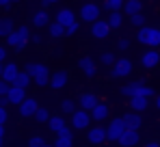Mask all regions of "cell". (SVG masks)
I'll return each instance as SVG.
<instances>
[{
    "mask_svg": "<svg viewBox=\"0 0 160 147\" xmlns=\"http://www.w3.org/2000/svg\"><path fill=\"white\" fill-rule=\"evenodd\" d=\"M56 2H61V0H41L43 9H46V7H50V4H56Z\"/></svg>",
    "mask_w": 160,
    "mask_h": 147,
    "instance_id": "7bdbcfd3",
    "label": "cell"
},
{
    "mask_svg": "<svg viewBox=\"0 0 160 147\" xmlns=\"http://www.w3.org/2000/svg\"><path fill=\"white\" fill-rule=\"evenodd\" d=\"M15 2H20V0H11V4H15Z\"/></svg>",
    "mask_w": 160,
    "mask_h": 147,
    "instance_id": "816d5d0a",
    "label": "cell"
},
{
    "mask_svg": "<svg viewBox=\"0 0 160 147\" xmlns=\"http://www.w3.org/2000/svg\"><path fill=\"white\" fill-rule=\"evenodd\" d=\"M9 89H11V84H9L7 80H2V78H0V98H2V95H7V93H9Z\"/></svg>",
    "mask_w": 160,
    "mask_h": 147,
    "instance_id": "8d00e7d4",
    "label": "cell"
},
{
    "mask_svg": "<svg viewBox=\"0 0 160 147\" xmlns=\"http://www.w3.org/2000/svg\"><path fill=\"white\" fill-rule=\"evenodd\" d=\"M76 106H78V104H76L72 98H65L63 102H61V110H63V115H74V113L78 110Z\"/></svg>",
    "mask_w": 160,
    "mask_h": 147,
    "instance_id": "83f0119b",
    "label": "cell"
},
{
    "mask_svg": "<svg viewBox=\"0 0 160 147\" xmlns=\"http://www.w3.org/2000/svg\"><path fill=\"white\" fill-rule=\"evenodd\" d=\"M145 147H160V143H158V141H147Z\"/></svg>",
    "mask_w": 160,
    "mask_h": 147,
    "instance_id": "bcb514c9",
    "label": "cell"
},
{
    "mask_svg": "<svg viewBox=\"0 0 160 147\" xmlns=\"http://www.w3.org/2000/svg\"><path fill=\"white\" fill-rule=\"evenodd\" d=\"M54 20H56L58 24H63L65 28H67V26H72L74 22H78L76 13H74L72 9H67V7H65V9H58V11H56V15H54Z\"/></svg>",
    "mask_w": 160,
    "mask_h": 147,
    "instance_id": "7c38bea8",
    "label": "cell"
},
{
    "mask_svg": "<svg viewBox=\"0 0 160 147\" xmlns=\"http://www.w3.org/2000/svg\"><path fill=\"white\" fill-rule=\"evenodd\" d=\"M48 35H50V39H61L63 35H65V26L58 24L56 20L48 24Z\"/></svg>",
    "mask_w": 160,
    "mask_h": 147,
    "instance_id": "484cf974",
    "label": "cell"
},
{
    "mask_svg": "<svg viewBox=\"0 0 160 147\" xmlns=\"http://www.w3.org/2000/svg\"><path fill=\"white\" fill-rule=\"evenodd\" d=\"M30 82H32V78L28 76L26 69H22V72L18 74V78H15V82H13V84H15V87H22V89H28V84H30Z\"/></svg>",
    "mask_w": 160,
    "mask_h": 147,
    "instance_id": "f1b7e54d",
    "label": "cell"
},
{
    "mask_svg": "<svg viewBox=\"0 0 160 147\" xmlns=\"http://www.w3.org/2000/svg\"><path fill=\"white\" fill-rule=\"evenodd\" d=\"M50 24V13L46 11V9H39L35 15H32V26L35 28H43V26Z\"/></svg>",
    "mask_w": 160,
    "mask_h": 147,
    "instance_id": "7402d4cb",
    "label": "cell"
},
{
    "mask_svg": "<svg viewBox=\"0 0 160 147\" xmlns=\"http://www.w3.org/2000/svg\"><path fill=\"white\" fill-rule=\"evenodd\" d=\"M100 13H102V9H100L95 2H84V4L80 7L78 18L82 22H87V24H93V22L100 20Z\"/></svg>",
    "mask_w": 160,
    "mask_h": 147,
    "instance_id": "5b68a950",
    "label": "cell"
},
{
    "mask_svg": "<svg viewBox=\"0 0 160 147\" xmlns=\"http://www.w3.org/2000/svg\"><path fill=\"white\" fill-rule=\"evenodd\" d=\"M128 128H126V121H123V117H117V119H110L106 125V136L108 141H119V136L126 132Z\"/></svg>",
    "mask_w": 160,
    "mask_h": 147,
    "instance_id": "8992f818",
    "label": "cell"
},
{
    "mask_svg": "<svg viewBox=\"0 0 160 147\" xmlns=\"http://www.w3.org/2000/svg\"><path fill=\"white\" fill-rule=\"evenodd\" d=\"M35 119H37V121H41V123H48V121H50V113H48L46 108H41V106H39V108H37V113H35Z\"/></svg>",
    "mask_w": 160,
    "mask_h": 147,
    "instance_id": "e575fe53",
    "label": "cell"
},
{
    "mask_svg": "<svg viewBox=\"0 0 160 147\" xmlns=\"http://www.w3.org/2000/svg\"><path fill=\"white\" fill-rule=\"evenodd\" d=\"M28 39H30V30H28V26H20V28H15V30L7 37V46L13 48L15 52H22V50L26 48Z\"/></svg>",
    "mask_w": 160,
    "mask_h": 147,
    "instance_id": "277c9868",
    "label": "cell"
},
{
    "mask_svg": "<svg viewBox=\"0 0 160 147\" xmlns=\"http://www.w3.org/2000/svg\"><path fill=\"white\" fill-rule=\"evenodd\" d=\"M46 145V141H43V136H39V134H35L30 141H28V147H43Z\"/></svg>",
    "mask_w": 160,
    "mask_h": 147,
    "instance_id": "d590c367",
    "label": "cell"
},
{
    "mask_svg": "<svg viewBox=\"0 0 160 147\" xmlns=\"http://www.w3.org/2000/svg\"><path fill=\"white\" fill-rule=\"evenodd\" d=\"M117 143H119V147H134L138 143V130H126Z\"/></svg>",
    "mask_w": 160,
    "mask_h": 147,
    "instance_id": "2e32d148",
    "label": "cell"
},
{
    "mask_svg": "<svg viewBox=\"0 0 160 147\" xmlns=\"http://www.w3.org/2000/svg\"><path fill=\"white\" fill-rule=\"evenodd\" d=\"M141 65L145 69H154L160 65V52L158 48H147L143 54H141Z\"/></svg>",
    "mask_w": 160,
    "mask_h": 147,
    "instance_id": "9c48e42d",
    "label": "cell"
},
{
    "mask_svg": "<svg viewBox=\"0 0 160 147\" xmlns=\"http://www.w3.org/2000/svg\"><path fill=\"white\" fill-rule=\"evenodd\" d=\"M20 72H22V69L18 67V63H4V74H2V80H7L9 84H13Z\"/></svg>",
    "mask_w": 160,
    "mask_h": 147,
    "instance_id": "ffe728a7",
    "label": "cell"
},
{
    "mask_svg": "<svg viewBox=\"0 0 160 147\" xmlns=\"http://www.w3.org/2000/svg\"><path fill=\"white\" fill-rule=\"evenodd\" d=\"M132 74V61L130 58H117L115 61V65L110 67V76L112 78H126V76H130Z\"/></svg>",
    "mask_w": 160,
    "mask_h": 147,
    "instance_id": "52a82bcc",
    "label": "cell"
},
{
    "mask_svg": "<svg viewBox=\"0 0 160 147\" xmlns=\"http://www.w3.org/2000/svg\"><path fill=\"white\" fill-rule=\"evenodd\" d=\"M110 30H112V28L108 24V20H102V18L91 24V35H93L95 39H106L108 35H110Z\"/></svg>",
    "mask_w": 160,
    "mask_h": 147,
    "instance_id": "30bf717a",
    "label": "cell"
},
{
    "mask_svg": "<svg viewBox=\"0 0 160 147\" xmlns=\"http://www.w3.org/2000/svg\"><path fill=\"white\" fill-rule=\"evenodd\" d=\"M2 74H4V63H0V78H2Z\"/></svg>",
    "mask_w": 160,
    "mask_h": 147,
    "instance_id": "c3c4849f",
    "label": "cell"
},
{
    "mask_svg": "<svg viewBox=\"0 0 160 147\" xmlns=\"http://www.w3.org/2000/svg\"><path fill=\"white\" fill-rule=\"evenodd\" d=\"M130 22H132L136 28H143V26H147V18H145V13H136L130 18Z\"/></svg>",
    "mask_w": 160,
    "mask_h": 147,
    "instance_id": "836d02e7",
    "label": "cell"
},
{
    "mask_svg": "<svg viewBox=\"0 0 160 147\" xmlns=\"http://www.w3.org/2000/svg\"><path fill=\"white\" fill-rule=\"evenodd\" d=\"M91 121H93V117H91L89 110L78 108V110L72 115V128H74V130H89V123Z\"/></svg>",
    "mask_w": 160,
    "mask_h": 147,
    "instance_id": "ba28073f",
    "label": "cell"
},
{
    "mask_svg": "<svg viewBox=\"0 0 160 147\" xmlns=\"http://www.w3.org/2000/svg\"><path fill=\"white\" fill-rule=\"evenodd\" d=\"M108 24H110V28H119V26L123 24V13L121 11H112V13H108Z\"/></svg>",
    "mask_w": 160,
    "mask_h": 147,
    "instance_id": "f546056e",
    "label": "cell"
},
{
    "mask_svg": "<svg viewBox=\"0 0 160 147\" xmlns=\"http://www.w3.org/2000/svg\"><path fill=\"white\" fill-rule=\"evenodd\" d=\"M72 145H74V139H72V136L56 134V139H54V147H72Z\"/></svg>",
    "mask_w": 160,
    "mask_h": 147,
    "instance_id": "1f68e13d",
    "label": "cell"
},
{
    "mask_svg": "<svg viewBox=\"0 0 160 147\" xmlns=\"http://www.w3.org/2000/svg\"><path fill=\"white\" fill-rule=\"evenodd\" d=\"M115 61H117V56H115L112 52H102V54H100V63L106 65V67H112Z\"/></svg>",
    "mask_w": 160,
    "mask_h": 147,
    "instance_id": "d6a6232c",
    "label": "cell"
},
{
    "mask_svg": "<svg viewBox=\"0 0 160 147\" xmlns=\"http://www.w3.org/2000/svg\"><path fill=\"white\" fill-rule=\"evenodd\" d=\"M123 4H126V0H104V9H106L108 13H112V11H121Z\"/></svg>",
    "mask_w": 160,
    "mask_h": 147,
    "instance_id": "4dcf8cb0",
    "label": "cell"
},
{
    "mask_svg": "<svg viewBox=\"0 0 160 147\" xmlns=\"http://www.w3.org/2000/svg\"><path fill=\"white\" fill-rule=\"evenodd\" d=\"M11 7V0H0V9H9Z\"/></svg>",
    "mask_w": 160,
    "mask_h": 147,
    "instance_id": "f6af8a7d",
    "label": "cell"
},
{
    "mask_svg": "<svg viewBox=\"0 0 160 147\" xmlns=\"http://www.w3.org/2000/svg\"><path fill=\"white\" fill-rule=\"evenodd\" d=\"M147 106H149V99L147 98H138V95L130 98V108L134 113H143V110H147Z\"/></svg>",
    "mask_w": 160,
    "mask_h": 147,
    "instance_id": "d4e9b609",
    "label": "cell"
},
{
    "mask_svg": "<svg viewBox=\"0 0 160 147\" xmlns=\"http://www.w3.org/2000/svg\"><path fill=\"white\" fill-rule=\"evenodd\" d=\"M43 147H54V145H48V143H46V145H43Z\"/></svg>",
    "mask_w": 160,
    "mask_h": 147,
    "instance_id": "f5cc1de1",
    "label": "cell"
},
{
    "mask_svg": "<svg viewBox=\"0 0 160 147\" xmlns=\"http://www.w3.org/2000/svg\"><path fill=\"white\" fill-rule=\"evenodd\" d=\"M136 39L145 48H160V28H156V26H143V28H138Z\"/></svg>",
    "mask_w": 160,
    "mask_h": 147,
    "instance_id": "3957f363",
    "label": "cell"
},
{
    "mask_svg": "<svg viewBox=\"0 0 160 147\" xmlns=\"http://www.w3.org/2000/svg\"><path fill=\"white\" fill-rule=\"evenodd\" d=\"M4 58H7V48L0 46V63H4Z\"/></svg>",
    "mask_w": 160,
    "mask_h": 147,
    "instance_id": "b9f144b4",
    "label": "cell"
},
{
    "mask_svg": "<svg viewBox=\"0 0 160 147\" xmlns=\"http://www.w3.org/2000/svg\"><path fill=\"white\" fill-rule=\"evenodd\" d=\"M78 67L87 78H93V76L98 74V63H95L91 56H82V58L78 61Z\"/></svg>",
    "mask_w": 160,
    "mask_h": 147,
    "instance_id": "4fadbf2b",
    "label": "cell"
},
{
    "mask_svg": "<svg viewBox=\"0 0 160 147\" xmlns=\"http://www.w3.org/2000/svg\"><path fill=\"white\" fill-rule=\"evenodd\" d=\"M30 41H32L35 46H41V37H39V35H30Z\"/></svg>",
    "mask_w": 160,
    "mask_h": 147,
    "instance_id": "60d3db41",
    "label": "cell"
},
{
    "mask_svg": "<svg viewBox=\"0 0 160 147\" xmlns=\"http://www.w3.org/2000/svg\"><path fill=\"white\" fill-rule=\"evenodd\" d=\"M123 13L128 15V18H132L136 13H143V4H141V0H126V4H123Z\"/></svg>",
    "mask_w": 160,
    "mask_h": 147,
    "instance_id": "603a6c76",
    "label": "cell"
},
{
    "mask_svg": "<svg viewBox=\"0 0 160 147\" xmlns=\"http://www.w3.org/2000/svg\"><path fill=\"white\" fill-rule=\"evenodd\" d=\"M48 128L52 130L54 134H61V132L67 128V123H65V119H63L61 115H54V117H50V121H48Z\"/></svg>",
    "mask_w": 160,
    "mask_h": 147,
    "instance_id": "cb8c5ba5",
    "label": "cell"
},
{
    "mask_svg": "<svg viewBox=\"0 0 160 147\" xmlns=\"http://www.w3.org/2000/svg\"><path fill=\"white\" fill-rule=\"evenodd\" d=\"M2 145H4V139H0V147H2Z\"/></svg>",
    "mask_w": 160,
    "mask_h": 147,
    "instance_id": "f907efd6",
    "label": "cell"
},
{
    "mask_svg": "<svg viewBox=\"0 0 160 147\" xmlns=\"http://www.w3.org/2000/svg\"><path fill=\"white\" fill-rule=\"evenodd\" d=\"M121 93H123L126 98H134V95H138V98H147V99L156 95L154 87H147V84L141 82V80H134V82L123 84V87H121Z\"/></svg>",
    "mask_w": 160,
    "mask_h": 147,
    "instance_id": "7a4b0ae2",
    "label": "cell"
},
{
    "mask_svg": "<svg viewBox=\"0 0 160 147\" xmlns=\"http://www.w3.org/2000/svg\"><path fill=\"white\" fill-rule=\"evenodd\" d=\"M108 115H110V108H108V104H102V102H98V104H95V108L91 110L93 121H106Z\"/></svg>",
    "mask_w": 160,
    "mask_h": 147,
    "instance_id": "d6986e66",
    "label": "cell"
},
{
    "mask_svg": "<svg viewBox=\"0 0 160 147\" xmlns=\"http://www.w3.org/2000/svg\"><path fill=\"white\" fill-rule=\"evenodd\" d=\"M9 104H11V102H9V98H7V95H2V98H0V106H4V108H7Z\"/></svg>",
    "mask_w": 160,
    "mask_h": 147,
    "instance_id": "ee69618b",
    "label": "cell"
},
{
    "mask_svg": "<svg viewBox=\"0 0 160 147\" xmlns=\"http://www.w3.org/2000/svg\"><path fill=\"white\" fill-rule=\"evenodd\" d=\"M0 139H4V125L0 123Z\"/></svg>",
    "mask_w": 160,
    "mask_h": 147,
    "instance_id": "7dc6e473",
    "label": "cell"
},
{
    "mask_svg": "<svg viewBox=\"0 0 160 147\" xmlns=\"http://www.w3.org/2000/svg\"><path fill=\"white\" fill-rule=\"evenodd\" d=\"M67 82H69V74L65 72V69H56L50 76V87H52L54 91H61L63 87H67Z\"/></svg>",
    "mask_w": 160,
    "mask_h": 147,
    "instance_id": "8fae6325",
    "label": "cell"
},
{
    "mask_svg": "<svg viewBox=\"0 0 160 147\" xmlns=\"http://www.w3.org/2000/svg\"><path fill=\"white\" fill-rule=\"evenodd\" d=\"M156 106H158V110H160V95L156 98Z\"/></svg>",
    "mask_w": 160,
    "mask_h": 147,
    "instance_id": "681fc988",
    "label": "cell"
},
{
    "mask_svg": "<svg viewBox=\"0 0 160 147\" xmlns=\"http://www.w3.org/2000/svg\"><path fill=\"white\" fill-rule=\"evenodd\" d=\"M37 108H39L37 99H35V98H26L22 104H20V115H22L24 119H28V117H35Z\"/></svg>",
    "mask_w": 160,
    "mask_h": 147,
    "instance_id": "9a60e30c",
    "label": "cell"
},
{
    "mask_svg": "<svg viewBox=\"0 0 160 147\" xmlns=\"http://www.w3.org/2000/svg\"><path fill=\"white\" fill-rule=\"evenodd\" d=\"M78 28H80V24H78V22H74L72 26H67V28H65V35H76V33H78Z\"/></svg>",
    "mask_w": 160,
    "mask_h": 147,
    "instance_id": "f35d334b",
    "label": "cell"
},
{
    "mask_svg": "<svg viewBox=\"0 0 160 147\" xmlns=\"http://www.w3.org/2000/svg\"><path fill=\"white\" fill-rule=\"evenodd\" d=\"M123 121H126V128L128 130H141V125H143V119H141V113H128V115H123Z\"/></svg>",
    "mask_w": 160,
    "mask_h": 147,
    "instance_id": "44dd1931",
    "label": "cell"
},
{
    "mask_svg": "<svg viewBox=\"0 0 160 147\" xmlns=\"http://www.w3.org/2000/svg\"><path fill=\"white\" fill-rule=\"evenodd\" d=\"M7 98H9V102H11V104H18V106H20V104H22L28 95H26V89L11 84V89H9V93H7Z\"/></svg>",
    "mask_w": 160,
    "mask_h": 147,
    "instance_id": "e0dca14e",
    "label": "cell"
},
{
    "mask_svg": "<svg viewBox=\"0 0 160 147\" xmlns=\"http://www.w3.org/2000/svg\"><path fill=\"white\" fill-rule=\"evenodd\" d=\"M7 121H9V113H7V108H4V106H0V123L4 125Z\"/></svg>",
    "mask_w": 160,
    "mask_h": 147,
    "instance_id": "ab89813d",
    "label": "cell"
},
{
    "mask_svg": "<svg viewBox=\"0 0 160 147\" xmlns=\"http://www.w3.org/2000/svg\"><path fill=\"white\" fill-rule=\"evenodd\" d=\"M117 46H119V50L123 52V50H128L130 48V39H126V37H121L119 41H117Z\"/></svg>",
    "mask_w": 160,
    "mask_h": 147,
    "instance_id": "74e56055",
    "label": "cell"
},
{
    "mask_svg": "<svg viewBox=\"0 0 160 147\" xmlns=\"http://www.w3.org/2000/svg\"><path fill=\"white\" fill-rule=\"evenodd\" d=\"M98 102H100V99H98L95 93H82V95L78 98V106L82 108V110H89V113H91V110L95 108Z\"/></svg>",
    "mask_w": 160,
    "mask_h": 147,
    "instance_id": "ac0fdd59",
    "label": "cell"
},
{
    "mask_svg": "<svg viewBox=\"0 0 160 147\" xmlns=\"http://www.w3.org/2000/svg\"><path fill=\"white\" fill-rule=\"evenodd\" d=\"M26 72H28V76L32 78V82H35L37 87L50 84V76H52V72L48 69L46 63H26Z\"/></svg>",
    "mask_w": 160,
    "mask_h": 147,
    "instance_id": "6da1fadb",
    "label": "cell"
},
{
    "mask_svg": "<svg viewBox=\"0 0 160 147\" xmlns=\"http://www.w3.org/2000/svg\"><path fill=\"white\" fill-rule=\"evenodd\" d=\"M13 30H15V28H13V20H11V18H0V37L7 39Z\"/></svg>",
    "mask_w": 160,
    "mask_h": 147,
    "instance_id": "4316f807",
    "label": "cell"
},
{
    "mask_svg": "<svg viewBox=\"0 0 160 147\" xmlns=\"http://www.w3.org/2000/svg\"><path fill=\"white\" fill-rule=\"evenodd\" d=\"M87 139H89V143H91V145H102L104 141H108L106 128H102V125H95V128H91Z\"/></svg>",
    "mask_w": 160,
    "mask_h": 147,
    "instance_id": "5bb4252c",
    "label": "cell"
}]
</instances>
